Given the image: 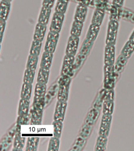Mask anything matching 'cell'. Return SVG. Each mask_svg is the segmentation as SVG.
<instances>
[{"mask_svg": "<svg viewBox=\"0 0 134 151\" xmlns=\"http://www.w3.org/2000/svg\"><path fill=\"white\" fill-rule=\"evenodd\" d=\"M36 70L27 68L24 71L23 77V83L32 84L34 80Z\"/></svg>", "mask_w": 134, "mask_h": 151, "instance_id": "4dcf8cb0", "label": "cell"}, {"mask_svg": "<svg viewBox=\"0 0 134 151\" xmlns=\"http://www.w3.org/2000/svg\"><path fill=\"white\" fill-rule=\"evenodd\" d=\"M59 37V33L49 31L46 41L44 50L54 53L56 50Z\"/></svg>", "mask_w": 134, "mask_h": 151, "instance_id": "277c9868", "label": "cell"}, {"mask_svg": "<svg viewBox=\"0 0 134 151\" xmlns=\"http://www.w3.org/2000/svg\"><path fill=\"white\" fill-rule=\"evenodd\" d=\"M118 28V23L117 21H110L109 24L107 33L106 43L107 45H115L117 37Z\"/></svg>", "mask_w": 134, "mask_h": 151, "instance_id": "8992f818", "label": "cell"}, {"mask_svg": "<svg viewBox=\"0 0 134 151\" xmlns=\"http://www.w3.org/2000/svg\"><path fill=\"white\" fill-rule=\"evenodd\" d=\"M11 2L1 0L0 6V19L6 21L11 9Z\"/></svg>", "mask_w": 134, "mask_h": 151, "instance_id": "ac0fdd59", "label": "cell"}, {"mask_svg": "<svg viewBox=\"0 0 134 151\" xmlns=\"http://www.w3.org/2000/svg\"><path fill=\"white\" fill-rule=\"evenodd\" d=\"M54 58V53L45 51L42 54L40 66L41 68L50 69Z\"/></svg>", "mask_w": 134, "mask_h": 151, "instance_id": "e0dca14e", "label": "cell"}, {"mask_svg": "<svg viewBox=\"0 0 134 151\" xmlns=\"http://www.w3.org/2000/svg\"><path fill=\"white\" fill-rule=\"evenodd\" d=\"M69 0H57L55 12L64 14L66 12Z\"/></svg>", "mask_w": 134, "mask_h": 151, "instance_id": "1f68e13d", "label": "cell"}, {"mask_svg": "<svg viewBox=\"0 0 134 151\" xmlns=\"http://www.w3.org/2000/svg\"><path fill=\"white\" fill-rule=\"evenodd\" d=\"M83 22L74 20L70 29V35L80 37L82 34Z\"/></svg>", "mask_w": 134, "mask_h": 151, "instance_id": "cb8c5ba5", "label": "cell"}, {"mask_svg": "<svg viewBox=\"0 0 134 151\" xmlns=\"http://www.w3.org/2000/svg\"><path fill=\"white\" fill-rule=\"evenodd\" d=\"M31 124L39 125L42 124L43 119V110L32 107L30 111Z\"/></svg>", "mask_w": 134, "mask_h": 151, "instance_id": "4fadbf2b", "label": "cell"}, {"mask_svg": "<svg viewBox=\"0 0 134 151\" xmlns=\"http://www.w3.org/2000/svg\"><path fill=\"white\" fill-rule=\"evenodd\" d=\"M115 45H107L105 51V64L107 65H113L115 63Z\"/></svg>", "mask_w": 134, "mask_h": 151, "instance_id": "7c38bea8", "label": "cell"}, {"mask_svg": "<svg viewBox=\"0 0 134 151\" xmlns=\"http://www.w3.org/2000/svg\"><path fill=\"white\" fill-rule=\"evenodd\" d=\"M115 104L114 101H104L102 107V112L105 115H112Z\"/></svg>", "mask_w": 134, "mask_h": 151, "instance_id": "e575fe53", "label": "cell"}, {"mask_svg": "<svg viewBox=\"0 0 134 151\" xmlns=\"http://www.w3.org/2000/svg\"><path fill=\"white\" fill-rule=\"evenodd\" d=\"M3 1H8V2H11L12 0H3Z\"/></svg>", "mask_w": 134, "mask_h": 151, "instance_id": "681fc988", "label": "cell"}, {"mask_svg": "<svg viewBox=\"0 0 134 151\" xmlns=\"http://www.w3.org/2000/svg\"><path fill=\"white\" fill-rule=\"evenodd\" d=\"M104 78L103 87L106 90L113 89L117 76V72L113 65H105L104 68Z\"/></svg>", "mask_w": 134, "mask_h": 151, "instance_id": "7a4b0ae2", "label": "cell"}, {"mask_svg": "<svg viewBox=\"0 0 134 151\" xmlns=\"http://www.w3.org/2000/svg\"><path fill=\"white\" fill-rule=\"evenodd\" d=\"M56 0H43L42 6L52 9Z\"/></svg>", "mask_w": 134, "mask_h": 151, "instance_id": "bcb514c9", "label": "cell"}, {"mask_svg": "<svg viewBox=\"0 0 134 151\" xmlns=\"http://www.w3.org/2000/svg\"><path fill=\"white\" fill-rule=\"evenodd\" d=\"M32 84L23 83L21 92V99L30 100L32 91Z\"/></svg>", "mask_w": 134, "mask_h": 151, "instance_id": "4316f807", "label": "cell"}, {"mask_svg": "<svg viewBox=\"0 0 134 151\" xmlns=\"http://www.w3.org/2000/svg\"><path fill=\"white\" fill-rule=\"evenodd\" d=\"M30 100L21 99L18 109V115H27L29 114Z\"/></svg>", "mask_w": 134, "mask_h": 151, "instance_id": "44dd1931", "label": "cell"}, {"mask_svg": "<svg viewBox=\"0 0 134 151\" xmlns=\"http://www.w3.org/2000/svg\"><path fill=\"white\" fill-rule=\"evenodd\" d=\"M107 141V137L99 135L96 140L95 151H105L106 149Z\"/></svg>", "mask_w": 134, "mask_h": 151, "instance_id": "83f0119b", "label": "cell"}, {"mask_svg": "<svg viewBox=\"0 0 134 151\" xmlns=\"http://www.w3.org/2000/svg\"><path fill=\"white\" fill-rule=\"evenodd\" d=\"M75 60V56L65 55L63 59L61 75L72 77L75 73L74 65Z\"/></svg>", "mask_w": 134, "mask_h": 151, "instance_id": "3957f363", "label": "cell"}, {"mask_svg": "<svg viewBox=\"0 0 134 151\" xmlns=\"http://www.w3.org/2000/svg\"><path fill=\"white\" fill-rule=\"evenodd\" d=\"M51 12V9L42 6L38 17V23L47 25L50 20Z\"/></svg>", "mask_w": 134, "mask_h": 151, "instance_id": "d6986e66", "label": "cell"}, {"mask_svg": "<svg viewBox=\"0 0 134 151\" xmlns=\"http://www.w3.org/2000/svg\"><path fill=\"white\" fill-rule=\"evenodd\" d=\"M87 13V8L86 6L80 4L76 8L74 20L83 22L85 21Z\"/></svg>", "mask_w": 134, "mask_h": 151, "instance_id": "2e32d148", "label": "cell"}, {"mask_svg": "<svg viewBox=\"0 0 134 151\" xmlns=\"http://www.w3.org/2000/svg\"><path fill=\"white\" fill-rule=\"evenodd\" d=\"M71 79V77L67 76L61 75L58 81L59 86L57 96L58 101H67Z\"/></svg>", "mask_w": 134, "mask_h": 151, "instance_id": "6da1fadb", "label": "cell"}, {"mask_svg": "<svg viewBox=\"0 0 134 151\" xmlns=\"http://www.w3.org/2000/svg\"><path fill=\"white\" fill-rule=\"evenodd\" d=\"M39 61V56H34L29 54L27 61L26 68L36 70Z\"/></svg>", "mask_w": 134, "mask_h": 151, "instance_id": "8d00e7d4", "label": "cell"}, {"mask_svg": "<svg viewBox=\"0 0 134 151\" xmlns=\"http://www.w3.org/2000/svg\"><path fill=\"white\" fill-rule=\"evenodd\" d=\"M67 107V101H57L54 115V120L62 122L64 121Z\"/></svg>", "mask_w": 134, "mask_h": 151, "instance_id": "30bf717a", "label": "cell"}, {"mask_svg": "<svg viewBox=\"0 0 134 151\" xmlns=\"http://www.w3.org/2000/svg\"><path fill=\"white\" fill-rule=\"evenodd\" d=\"M64 18V14L55 12L50 23L49 31L59 33L62 30Z\"/></svg>", "mask_w": 134, "mask_h": 151, "instance_id": "5b68a950", "label": "cell"}, {"mask_svg": "<svg viewBox=\"0 0 134 151\" xmlns=\"http://www.w3.org/2000/svg\"><path fill=\"white\" fill-rule=\"evenodd\" d=\"M134 51V42L129 40L125 45L122 49V55L127 59L131 56Z\"/></svg>", "mask_w": 134, "mask_h": 151, "instance_id": "f1b7e54d", "label": "cell"}, {"mask_svg": "<svg viewBox=\"0 0 134 151\" xmlns=\"http://www.w3.org/2000/svg\"><path fill=\"white\" fill-rule=\"evenodd\" d=\"M26 138L21 134V125L17 124V128L13 144V151H22L25 145Z\"/></svg>", "mask_w": 134, "mask_h": 151, "instance_id": "8fae6325", "label": "cell"}, {"mask_svg": "<svg viewBox=\"0 0 134 151\" xmlns=\"http://www.w3.org/2000/svg\"><path fill=\"white\" fill-rule=\"evenodd\" d=\"M115 92L113 89L107 90L105 101H114Z\"/></svg>", "mask_w": 134, "mask_h": 151, "instance_id": "f6af8a7d", "label": "cell"}, {"mask_svg": "<svg viewBox=\"0 0 134 151\" xmlns=\"http://www.w3.org/2000/svg\"><path fill=\"white\" fill-rule=\"evenodd\" d=\"M106 91L107 90L104 88L100 91L93 104V107L100 111L102 109L105 100Z\"/></svg>", "mask_w": 134, "mask_h": 151, "instance_id": "ffe728a7", "label": "cell"}, {"mask_svg": "<svg viewBox=\"0 0 134 151\" xmlns=\"http://www.w3.org/2000/svg\"><path fill=\"white\" fill-rule=\"evenodd\" d=\"M50 73V69L40 67L37 74V82L47 84L49 81Z\"/></svg>", "mask_w": 134, "mask_h": 151, "instance_id": "7402d4cb", "label": "cell"}, {"mask_svg": "<svg viewBox=\"0 0 134 151\" xmlns=\"http://www.w3.org/2000/svg\"><path fill=\"white\" fill-rule=\"evenodd\" d=\"M100 30V26L91 24L87 33L86 38L93 42L98 35Z\"/></svg>", "mask_w": 134, "mask_h": 151, "instance_id": "d4e9b609", "label": "cell"}, {"mask_svg": "<svg viewBox=\"0 0 134 151\" xmlns=\"http://www.w3.org/2000/svg\"><path fill=\"white\" fill-rule=\"evenodd\" d=\"M39 138L37 137H30L28 139L25 150L36 151L38 147Z\"/></svg>", "mask_w": 134, "mask_h": 151, "instance_id": "484cf974", "label": "cell"}, {"mask_svg": "<svg viewBox=\"0 0 134 151\" xmlns=\"http://www.w3.org/2000/svg\"><path fill=\"white\" fill-rule=\"evenodd\" d=\"M47 86L46 84L37 82L35 86V96L44 97L46 94Z\"/></svg>", "mask_w": 134, "mask_h": 151, "instance_id": "d590c367", "label": "cell"}, {"mask_svg": "<svg viewBox=\"0 0 134 151\" xmlns=\"http://www.w3.org/2000/svg\"><path fill=\"white\" fill-rule=\"evenodd\" d=\"M112 119L113 117L112 115L103 114L99 130V135L104 136L107 137L109 136Z\"/></svg>", "mask_w": 134, "mask_h": 151, "instance_id": "ba28073f", "label": "cell"}, {"mask_svg": "<svg viewBox=\"0 0 134 151\" xmlns=\"http://www.w3.org/2000/svg\"><path fill=\"white\" fill-rule=\"evenodd\" d=\"M16 128L17 124L15 125L14 127H12L2 138L0 143L1 151L7 150L11 146L13 140L16 134Z\"/></svg>", "mask_w": 134, "mask_h": 151, "instance_id": "52a82bcc", "label": "cell"}, {"mask_svg": "<svg viewBox=\"0 0 134 151\" xmlns=\"http://www.w3.org/2000/svg\"><path fill=\"white\" fill-rule=\"evenodd\" d=\"M100 114V110L92 107L89 110L87 114L85 120V124L93 126L97 121Z\"/></svg>", "mask_w": 134, "mask_h": 151, "instance_id": "9a60e30c", "label": "cell"}, {"mask_svg": "<svg viewBox=\"0 0 134 151\" xmlns=\"http://www.w3.org/2000/svg\"><path fill=\"white\" fill-rule=\"evenodd\" d=\"M45 96L41 97L35 96L34 97L32 107L35 108L43 110L46 104Z\"/></svg>", "mask_w": 134, "mask_h": 151, "instance_id": "ab89813d", "label": "cell"}, {"mask_svg": "<svg viewBox=\"0 0 134 151\" xmlns=\"http://www.w3.org/2000/svg\"><path fill=\"white\" fill-rule=\"evenodd\" d=\"M30 121V116L29 114L27 115H18L17 118V124L20 125H26L29 124Z\"/></svg>", "mask_w": 134, "mask_h": 151, "instance_id": "7bdbcfd3", "label": "cell"}, {"mask_svg": "<svg viewBox=\"0 0 134 151\" xmlns=\"http://www.w3.org/2000/svg\"><path fill=\"white\" fill-rule=\"evenodd\" d=\"M128 59L125 58L122 54L118 58L114 67L115 71L118 73H120L123 71L125 66L126 64Z\"/></svg>", "mask_w": 134, "mask_h": 151, "instance_id": "d6a6232c", "label": "cell"}, {"mask_svg": "<svg viewBox=\"0 0 134 151\" xmlns=\"http://www.w3.org/2000/svg\"><path fill=\"white\" fill-rule=\"evenodd\" d=\"M92 41L86 39L80 50V54L87 56L90 52L93 45Z\"/></svg>", "mask_w": 134, "mask_h": 151, "instance_id": "74e56055", "label": "cell"}, {"mask_svg": "<svg viewBox=\"0 0 134 151\" xmlns=\"http://www.w3.org/2000/svg\"><path fill=\"white\" fill-rule=\"evenodd\" d=\"M86 143V139L80 136L77 137L72 145L70 151H80L83 149Z\"/></svg>", "mask_w": 134, "mask_h": 151, "instance_id": "836d02e7", "label": "cell"}, {"mask_svg": "<svg viewBox=\"0 0 134 151\" xmlns=\"http://www.w3.org/2000/svg\"><path fill=\"white\" fill-rule=\"evenodd\" d=\"M129 40H130V41H133V42H134V31L133 32V33L131 36H130Z\"/></svg>", "mask_w": 134, "mask_h": 151, "instance_id": "c3c4849f", "label": "cell"}, {"mask_svg": "<svg viewBox=\"0 0 134 151\" xmlns=\"http://www.w3.org/2000/svg\"><path fill=\"white\" fill-rule=\"evenodd\" d=\"M42 45V42L33 40L32 43L29 54L34 56H39L40 54Z\"/></svg>", "mask_w": 134, "mask_h": 151, "instance_id": "f546056e", "label": "cell"}, {"mask_svg": "<svg viewBox=\"0 0 134 151\" xmlns=\"http://www.w3.org/2000/svg\"><path fill=\"white\" fill-rule=\"evenodd\" d=\"M60 140L59 138L53 137L49 141L47 150L48 151H58L59 150Z\"/></svg>", "mask_w": 134, "mask_h": 151, "instance_id": "60d3db41", "label": "cell"}, {"mask_svg": "<svg viewBox=\"0 0 134 151\" xmlns=\"http://www.w3.org/2000/svg\"><path fill=\"white\" fill-rule=\"evenodd\" d=\"M124 1V0H113V3L115 6L121 7L123 4Z\"/></svg>", "mask_w": 134, "mask_h": 151, "instance_id": "7dc6e473", "label": "cell"}, {"mask_svg": "<svg viewBox=\"0 0 134 151\" xmlns=\"http://www.w3.org/2000/svg\"><path fill=\"white\" fill-rule=\"evenodd\" d=\"M93 126L85 124L81 128L80 132V136L87 139L90 136L92 130Z\"/></svg>", "mask_w": 134, "mask_h": 151, "instance_id": "b9f144b4", "label": "cell"}, {"mask_svg": "<svg viewBox=\"0 0 134 151\" xmlns=\"http://www.w3.org/2000/svg\"><path fill=\"white\" fill-rule=\"evenodd\" d=\"M47 30V25L37 23L35 27L33 40L42 42L45 37Z\"/></svg>", "mask_w": 134, "mask_h": 151, "instance_id": "5bb4252c", "label": "cell"}, {"mask_svg": "<svg viewBox=\"0 0 134 151\" xmlns=\"http://www.w3.org/2000/svg\"><path fill=\"white\" fill-rule=\"evenodd\" d=\"M83 1H86H86H88V0H83Z\"/></svg>", "mask_w": 134, "mask_h": 151, "instance_id": "f907efd6", "label": "cell"}, {"mask_svg": "<svg viewBox=\"0 0 134 151\" xmlns=\"http://www.w3.org/2000/svg\"><path fill=\"white\" fill-rule=\"evenodd\" d=\"M104 9L97 8L93 16L92 24L100 26L102 24L105 15Z\"/></svg>", "mask_w": 134, "mask_h": 151, "instance_id": "603a6c76", "label": "cell"}, {"mask_svg": "<svg viewBox=\"0 0 134 151\" xmlns=\"http://www.w3.org/2000/svg\"><path fill=\"white\" fill-rule=\"evenodd\" d=\"M79 42V37L70 35L66 48V55L75 56L78 50Z\"/></svg>", "mask_w": 134, "mask_h": 151, "instance_id": "9c48e42d", "label": "cell"}, {"mask_svg": "<svg viewBox=\"0 0 134 151\" xmlns=\"http://www.w3.org/2000/svg\"><path fill=\"white\" fill-rule=\"evenodd\" d=\"M63 122L54 120L52 124L54 126V137L60 138L63 127Z\"/></svg>", "mask_w": 134, "mask_h": 151, "instance_id": "f35d334b", "label": "cell"}, {"mask_svg": "<svg viewBox=\"0 0 134 151\" xmlns=\"http://www.w3.org/2000/svg\"><path fill=\"white\" fill-rule=\"evenodd\" d=\"M6 21L0 19V39H1V42L2 43V41L4 31H5L6 27Z\"/></svg>", "mask_w": 134, "mask_h": 151, "instance_id": "ee69618b", "label": "cell"}]
</instances>
